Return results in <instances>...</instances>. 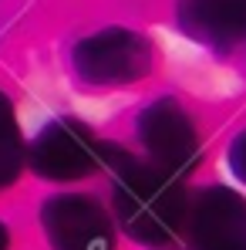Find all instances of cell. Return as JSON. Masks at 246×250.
<instances>
[{"mask_svg":"<svg viewBox=\"0 0 246 250\" xmlns=\"http://www.w3.org/2000/svg\"><path fill=\"white\" fill-rule=\"evenodd\" d=\"M229 166H233V172L246 183V132L236 135V142H233V149H229Z\"/></svg>","mask_w":246,"mask_h":250,"instance_id":"30bf717a","label":"cell"},{"mask_svg":"<svg viewBox=\"0 0 246 250\" xmlns=\"http://www.w3.org/2000/svg\"><path fill=\"white\" fill-rule=\"evenodd\" d=\"M24 159V139H0V193L17 183Z\"/></svg>","mask_w":246,"mask_h":250,"instance_id":"ba28073f","label":"cell"},{"mask_svg":"<svg viewBox=\"0 0 246 250\" xmlns=\"http://www.w3.org/2000/svg\"><path fill=\"white\" fill-rule=\"evenodd\" d=\"M175 21L189 38L216 47L246 41V0H179Z\"/></svg>","mask_w":246,"mask_h":250,"instance_id":"52a82bcc","label":"cell"},{"mask_svg":"<svg viewBox=\"0 0 246 250\" xmlns=\"http://www.w3.org/2000/svg\"><path fill=\"white\" fill-rule=\"evenodd\" d=\"M138 139L152 156V166H159L175 179L199 163V139L192 119L175 98H155L138 115Z\"/></svg>","mask_w":246,"mask_h":250,"instance_id":"277c9868","label":"cell"},{"mask_svg":"<svg viewBox=\"0 0 246 250\" xmlns=\"http://www.w3.org/2000/svg\"><path fill=\"white\" fill-rule=\"evenodd\" d=\"M0 139H20L17 115H14V102L7 98L3 88H0Z\"/></svg>","mask_w":246,"mask_h":250,"instance_id":"9c48e42d","label":"cell"},{"mask_svg":"<svg viewBox=\"0 0 246 250\" xmlns=\"http://www.w3.org/2000/svg\"><path fill=\"white\" fill-rule=\"evenodd\" d=\"M7 247H10V230L0 223V250H7Z\"/></svg>","mask_w":246,"mask_h":250,"instance_id":"8fae6325","label":"cell"},{"mask_svg":"<svg viewBox=\"0 0 246 250\" xmlns=\"http://www.w3.org/2000/svg\"><path fill=\"white\" fill-rule=\"evenodd\" d=\"M24 156L41 179L71 183L101 163V142L75 119H54L38 132Z\"/></svg>","mask_w":246,"mask_h":250,"instance_id":"3957f363","label":"cell"},{"mask_svg":"<svg viewBox=\"0 0 246 250\" xmlns=\"http://www.w3.org/2000/svg\"><path fill=\"white\" fill-rule=\"evenodd\" d=\"M192 237L199 250H246V200L229 189H206L192 209Z\"/></svg>","mask_w":246,"mask_h":250,"instance_id":"8992f818","label":"cell"},{"mask_svg":"<svg viewBox=\"0 0 246 250\" xmlns=\"http://www.w3.org/2000/svg\"><path fill=\"white\" fill-rule=\"evenodd\" d=\"M115 213L122 227L145 244H162L175 237L186 216V196L175 176L162 172L159 166L135 163L122 152L115 163Z\"/></svg>","mask_w":246,"mask_h":250,"instance_id":"6da1fadb","label":"cell"},{"mask_svg":"<svg viewBox=\"0 0 246 250\" xmlns=\"http://www.w3.org/2000/svg\"><path fill=\"white\" fill-rule=\"evenodd\" d=\"M71 68L88 84H128L149 75L152 41L132 27L112 24L84 34L71 47Z\"/></svg>","mask_w":246,"mask_h":250,"instance_id":"7a4b0ae2","label":"cell"},{"mask_svg":"<svg viewBox=\"0 0 246 250\" xmlns=\"http://www.w3.org/2000/svg\"><path fill=\"white\" fill-rule=\"evenodd\" d=\"M41 223L54 250H115L105 209L84 193L51 196L41 207Z\"/></svg>","mask_w":246,"mask_h":250,"instance_id":"5b68a950","label":"cell"}]
</instances>
